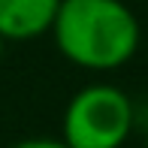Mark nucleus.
Masks as SVG:
<instances>
[{"label": "nucleus", "instance_id": "obj_1", "mask_svg": "<svg viewBox=\"0 0 148 148\" xmlns=\"http://www.w3.org/2000/svg\"><path fill=\"white\" fill-rule=\"evenodd\" d=\"M51 36L70 64L109 73L133 60L142 27L124 0H60Z\"/></svg>", "mask_w": 148, "mask_h": 148}, {"label": "nucleus", "instance_id": "obj_2", "mask_svg": "<svg viewBox=\"0 0 148 148\" xmlns=\"http://www.w3.org/2000/svg\"><path fill=\"white\" fill-rule=\"evenodd\" d=\"M60 133L70 148H121L133 133V100L118 85H88L70 97Z\"/></svg>", "mask_w": 148, "mask_h": 148}, {"label": "nucleus", "instance_id": "obj_3", "mask_svg": "<svg viewBox=\"0 0 148 148\" xmlns=\"http://www.w3.org/2000/svg\"><path fill=\"white\" fill-rule=\"evenodd\" d=\"M60 0H0V36L6 42H27V39L51 33Z\"/></svg>", "mask_w": 148, "mask_h": 148}, {"label": "nucleus", "instance_id": "obj_4", "mask_svg": "<svg viewBox=\"0 0 148 148\" xmlns=\"http://www.w3.org/2000/svg\"><path fill=\"white\" fill-rule=\"evenodd\" d=\"M12 148H70L64 139H49V136H30V139H21Z\"/></svg>", "mask_w": 148, "mask_h": 148}, {"label": "nucleus", "instance_id": "obj_5", "mask_svg": "<svg viewBox=\"0 0 148 148\" xmlns=\"http://www.w3.org/2000/svg\"><path fill=\"white\" fill-rule=\"evenodd\" d=\"M3 51H6V39L0 36V58H3Z\"/></svg>", "mask_w": 148, "mask_h": 148}, {"label": "nucleus", "instance_id": "obj_6", "mask_svg": "<svg viewBox=\"0 0 148 148\" xmlns=\"http://www.w3.org/2000/svg\"><path fill=\"white\" fill-rule=\"evenodd\" d=\"M145 148H148V124H145Z\"/></svg>", "mask_w": 148, "mask_h": 148}]
</instances>
